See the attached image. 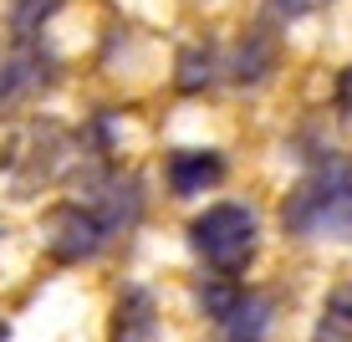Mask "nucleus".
<instances>
[{
  "instance_id": "nucleus-1",
  "label": "nucleus",
  "mask_w": 352,
  "mask_h": 342,
  "mask_svg": "<svg viewBox=\"0 0 352 342\" xmlns=\"http://www.w3.org/2000/svg\"><path fill=\"white\" fill-rule=\"evenodd\" d=\"M286 225L317 240H352V164H332L286 200Z\"/></svg>"
},
{
  "instance_id": "nucleus-2",
  "label": "nucleus",
  "mask_w": 352,
  "mask_h": 342,
  "mask_svg": "<svg viewBox=\"0 0 352 342\" xmlns=\"http://www.w3.org/2000/svg\"><path fill=\"white\" fill-rule=\"evenodd\" d=\"M194 250L214 266V271H240L256 255V215L245 204H210L199 220L189 225Z\"/></svg>"
},
{
  "instance_id": "nucleus-3",
  "label": "nucleus",
  "mask_w": 352,
  "mask_h": 342,
  "mask_svg": "<svg viewBox=\"0 0 352 342\" xmlns=\"http://www.w3.org/2000/svg\"><path fill=\"white\" fill-rule=\"evenodd\" d=\"M220 174H225L220 153H174V164H168V184L179 194H199V189L220 184Z\"/></svg>"
},
{
  "instance_id": "nucleus-4",
  "label": "nucleus",
  "mask_w": 352,
  "mask_h": 342,
  "mask_svg": "<svg viewBox=\"0 0 352 342\" xmlns=\"http://www.w3.org/2000/svg\"><path fill=\"white\" fill-rule=\"evenodd\" d=\"M225 322H230V342H261L265 322H271V301L245 297V301H235V312H230Z\"/></svg>"
},
{
  "instance_id": "nucleus-5",
  "label": "nucleus",
  "mask_w": 352,
  "mask_h": 342,
  "mask_svg": "<svg viewBox=\"0 0 352 342\" xmlns=\"http://www.w3.org/2000/svg\"><path fill=\"white\" fill-rule=\"evenodd\" d=\"M123 322H118V337L113 342H159V327H153V307H148V297L143 291H133L128 297V307L118 312Z\"/></svg>"
},
{
  "instance_id": "nucleus-6",
  "label": "nucleus",
  "mask_w": 352,
  "mask_h": 342,
  "mask_svg": "<svg viewBox=\"0 0 352 342\" xmlns=\"http://www.w3.org/2000/svg\"><path fill=\"white\" fill-rule=\"evenodd\" d=\"M52 6H56V0H16V31H31L36 21H46Z\"/></svg>"
},
{
  "instance_id": "nucleus-7",
  "label": "nucleus",
  "mask_w": 352,
  "mask_h": 342,
  "mask_svg": "<svg viewBox=\"0 0 352 342\" xmlns=\"http://www.w3.org/2000/svg\"><path fill=\"white\" fill-rule=\"evenodd\" d=\"M317 6H327V0H271V16L296 21V16H307V10H317Z\"/></svg>"
}]
</instances>
